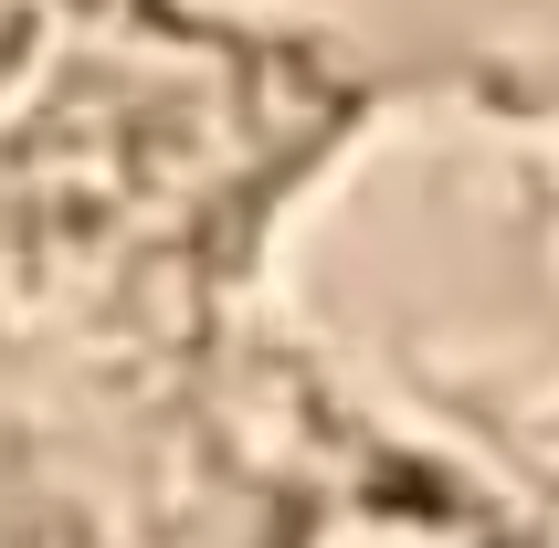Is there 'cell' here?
<instances>
[{"mask_svg": "<svg viewBox=\"0 0 559 548\" xmlns=\"http://www.w3.org/2000/svg\"><path fill=\"white\" fill-rule=\"evenodd\" d=\"M307 548H497V538L433 496H348L307 527Z\"/></svg>", "mask_w": 559, "mask_h": 548, "instance_id": "6da1fadb", "label": "cell"}]
</instances>
